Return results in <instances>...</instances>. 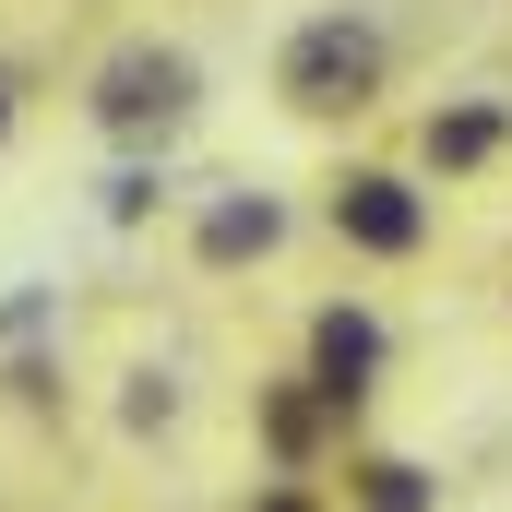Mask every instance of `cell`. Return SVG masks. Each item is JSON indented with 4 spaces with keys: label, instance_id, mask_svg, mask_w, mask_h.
<instances>
[{
    "label": "cell",
    "instance_id": "6da1fadb",
    "mask_svg": "<svg viewBox=\"0 0 512 512\" xmlns=\"http://www.w3.org/2000/svg\"><path fill=\"white\" fill-rule=\"evenodd\" d=\"M274 96L310 108V120L370 108V96H382V24H370V12H322V24H298L286 60H274Z\"/></svg>",
    "mask_w": 512,
    "mask_h": 512
},
{
    "label": "cell",
    "instance_id": "7a4b0ae2",
    "mask_svg": "<svg viewBox=\"0 0 512 512\" xmlns=\"http://www.w3.org/2000/svg\"><path fill=\"white\" fill-rule=\"evenodd\" d=\"M84 108H96V131H120V143H167V131L203 108V72H191V48H155V36H143V48H120V60L96 72Z\"/></svg>",
    "mask_w": 512,
    "mask_h": 512
},
{
    "label": "cell",
    "instance_id": "3957f363",
    "mask_svg": "<svg viewBox=\"0 0 512 512\" xmlns=\"http://www.w3.org/2000/svg\"><path fill=\"white\" fill-rule=\"evenodd\" d=\"M334 239L370 262H405L429 239V203H417V179H393V167H358L346 191H334Z\"/></svg>",
    "mask_w": 512,
    "mask_h": 512
},
{
    "label": "cell",
    "instance_id": "277c9868",
    "mask_svg": "<svg viewBox=\"0 0 512 512\" xmlns=\"http://www.w3.org/2000/svg\"><path fill=\"white\" fill-rule=\"evenodd\" d=\"M370 382H382V322L370 310H322L310 322V393L322 405H358Z\"/></svg>",
    "mask_w": 512,
    "mask_h": 512
},
{
    "label": "cell",
    "instance_id": "5b68a950",
    "mask_svg": "<svg viewBox=\"0 0 512 512\" xmlns=\"http://www.w3.org/2000/svg\"><path fill=\"white\" fill-rule=\"evenodd\" d=\"M274 239H286V203H274V191H215V203H203V227H191V251L215 262V274L262 262Z\"/></svg>",
    "mask_w": 512,
    "mask_h": 512
},
{
    "label": "cell",
    "instance_id": "8992f818",
    "mask_svg": "<svg viewBox=\"0 0 512 512\" xmlns=\"http://www.w3.org/2000/svg\"><path fill=\"white\" fill-rule=\"evenodd\" d=\"M501 108H441V120H429V167H489V155H501Z\"/></svg>",
    "mask_w": 512,
    "mask_h": 512
},
{
    "label": "cell",
    "instance_id": "52a82bcc",
    "mask_svg": "<svg viewBox=\"0 0 512 512\" xmlns=\"http://www.w3.org/2000/svg\"><path fill=\"white\" fill-rule=\"evenodd\" d=\"M358 501H370V512H429V465H405V453L358 465Z\"/></svg>",
    "mask_w": 512,
    "mask_h": 512
},
{
    "label": "cell",
    "instance_id": "ba28073f",
    "mask_svg": "<svg viewBox=\"0 0 512 512\" xmlns=\"http://www.w3.org/2000/svg\"><path fill=\"white\" fill-rule=\"evenodd\" d=\"M155 203H167V167H120L108 179V227H143Z\"/></svg>",
    "mask_w": 512,
    "mask_h": 512
},
{
    "label": "cell",
    "instance_id": "9c48e42d",
    "mask_svg": "<svg viewBox=\"0 0 512 512\" xmlns=\"http://www.w3.org/2000/svg\"><path fill=\"white\" fill-rule=\"evenodd\" d=\"M120 417H131V429H167V417H179V370H131Z\"/></svg>",
    "mask_w": 512,
    "mask_h": 512
},
{
    "label": "cell",
    "instance_id": "30bf717a",
    "mask_svg": "<svg viewBox=\"0 0 512 512\" xmlns=\"http://www.w3.org/2000/svg\"><path fill=\"white\" fill-rule=\"evenodd\" d=\"M262 429H274V453H286V465H310V405H298V393H274V405H262Z\"/></svg>",
    "mask_w": 512,
    "mask_h": 512
},
{
    "label": "cell",
    "instance_id": "8fae6325",
    "mask_svg": "<svg viewBox=\"0 0 512 512\" xmlns=\"http://www.w3.org/2000/svg\"><path fill=\"white\" fill-rule=\"evenodd\" d=\"M251 512H310V489H262V501Z\"/></svg>",
    "mask_w": 512,
    "mask_h": 512
},
{
    "label": "cell",
    "instance_id": "7c38bea8",
    "mask_svg": "<svg viewBox=\"0 0 512 512\" xmlns=\"http://www.w3.org/2000/svg\"><path fill=\"white\" fill-rule=\"evenodd\" d=\"M0 131H12V96H0Z\"/></svg>",
    "mask_w": 512,
    "mask_h": 512
}]
</instances>
